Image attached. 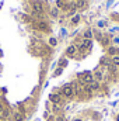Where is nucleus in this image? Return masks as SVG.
<instances>
[{
    "label": "nucleus",
    "instance_id": "obj_1",
    "mask_svg": "<svg viewBox=\"0 0 119 121\" xmlns=\"http://www.w3.org/2000/svg\"><path fill=\"white\" fill-rule=\"evenodd\" d=\"M60 94H62L64 99H69V100H71V99L74 97V90H73V87L70 86V83L64 85V86L60 89Z\"/></svg>",
    "mask_w": 119,
    "mask_h": 121
},
{
    "label": "nucleus",
    "instance_id": "obj_2",
    "mask_svg": "<svg viewBox=\"0 0 119 121\" xmlns=\"http://www.w3.org/2000/svg\"><path fill=\"white\" fill-rule=\"evenodd\" d=\"M91 45H92V41H91V39H83V42H81L77 48H79L80 52H84V51H87V49L91 48Z\"/></svg>",
    "mask_w": 119,
    "mask_h": 121
},
{
    "label": "nucleus",
    "instance_id": "obj_3",
    "mask_svg": "<svg viewBox=\"0 0 119 121\" xmlns=\"http://www.w3.org/2000/svg\"><path fill=\"white\" fill-rule=\"evenodd\" d=\"M32 10H34L36 14H39V16L44 13V7H42V4H41L39 1H35V3L32 4Z\"/></svg>",
    "mask_w": 119,
    "mask_h": 121
},
{
    "label": "nucleus",
    "instance_id": "obj_4",
    "mask_svg": "<svg viewBox=\"0 0 119 121\" xmlns=\"http://www.w3.org/2000/svg\"><path fill=\"white\" fill-rule=\"evenodd\" d=\"M24 120H25L24 113H21V111H14L13 113V121H24Z\"/></svg>",
    "mask_w": 119,
    "mask_h": 121
},
{
    "label": "nucleus",
    "instance_id": "obj_5",
    "mask_svg": "<svg viewBox=\"0 0 119 121\" xmlns=\"http://www.w3.org/2000/svg\"><path fill=\"white\" fill-rule=\"evenodd\" d=\"M76 52H77V47L76 45H69L66 48V55H69V56H73Z\"/></svg>",
    "mask_w": 119,
    "mask_h": 121
},
{
    "label": "nucleus",
    "instance_id": "obj_6",
    "mask_svg": "<svg viewBox=\"0 0 119 121\" xmlns=\"http://www.w3.org/2000/svg\"><path fill=\"white\" fill-rule=\"evenodd\" d=\"M118 52H119V49L116 48V47H108V55L112 58V56H115V55H118Z\"/></svg>",
    "mask_w": 119,
    "mask_h": 121
},
{
    "label": "nucleus",
    "instance_id": "obj_7",
    "mask_svg": "<svg viewBox=\"0 0 119 121\" xmlns=\"http://www.w3.org/2000/svg\"><path fill=\"white\" fill-rule=\"evenodd\" d=\"M10 116H11V111L7 107H4V110L1 111V120H7V118H10Z\"/></svg>",
    "mask_w": 119,
    "mask_h": 121
},
{
    "label": "nucleus",
    "instance_id": "obj_8",
    "mask_svg": "<svg viewBox=\"0 0 119 121\" xmlns=\"http://www.w3.org/2000/svg\"><path fill=\"white\" fill-rule=\"evenodd\" d=\"M90 89H91V91H99V89H101V85H99V82H92L91 85H90Z\"/></svg>",
    "mask_w": 119,
    "mask_h": 121
},
{
    "label": "nucleus",
    "instance_id": "obj_9",
    "mask_svg": "<svg viewBox=\"0 0 119 121\" xmlns=\"http://www.w3.org/2000/svg\"><path fill=\"white\" fill-rule=\"evenodd\" d=\"M62 111V104H56V103H53L52 104V113H55V114H58Z\"/></svg>",
    "mask_w": 119,
    "mask_h": 121
},
{
    "label": "nucleus",
    "instance_id": "obj_10",
    "mask_svg": "<svg viewBox=\"0 0 119 121\" xmlns=\"http://www.w3.org/2000/svg\"><path fill=\"white\" fill-rule=\"evenodd\" d=\"M111 65L115 66V68H119V55H115L111 58Z\"/></svg>",
    "mask_w": 119,
    "mask_h": 121
},
{
    "label": "nucleus",
    "instance_id": "obj_11",
    "mask_svg": "<svg viewBox=\"0 0 119 121\" xmlns=\"http://www.w3.org/2000/svg\"><path fill=\"white\" fill-rule=\"evenodd\" d=\"M102 78H104V76H102V72H99V70H98V72H95V73H94V80H95V82H101V80H102Z\"/></svg>",
    "mask_w": 119,
    "mask_h": 121
},
{
    "label": "nucleus",
    "instance_id": "obj_12",
    "mask_svg": "<svg viewBox=\"0 0 119 121\" xmlns=\"http://www.w3.org/2000/svg\"><path fill=\"white\" fill-rule=\"evenodd\" d=\"M38 27H39V30H42V31L49 30V28H48V24H46L45 21H39V23H38Z\"/></svg>",
    "mask_w": 119,
    "mask_h": 121
},
{
    "label": "nucleus",
    "instance_id": "obj_13",
    "mask_svg": "<svg viewBox=\"0 0 119 121\" xmlns=\"http://www.w3.org/2000/svg\"><path fill=\"white\" fill-rule=\"evenodd\" d=\"M83 38H84V39H91V38H92V31L91 30H86L84 31V34H83Z\"/></svg>",
    "mask_w": 119,
    "mask_h": 121
},
{
    "label": "nucleus",
    "instance_id": "obj_14",
    "mask_svg": "<svg viewBox=\"0 0 119 121\" xmlns=\"http://www.w3.org/2000/svg\"><path fill=\"white\" fill-rule=\"evenodd\" d=\"M86 4H87L86 0H77L76 1V7L77 9H83V7H86Z\"/></svg>",
    "mask_w": 119,
    "mask_h": 121
},
{
    "label": "nucleus",
    "instance_id": "obj_15",
    "mask_svg": "<svg viewBox=\"0 0 119 121\" xmlns=\"http://www.w3.org/2000/svg\"><path fill=\"white\" fill-rule=\"evenodd\" d=\"M49 45H51V47H56V45H58V39H56L55 37H51V38H49Z\"/></svg>",
    "mask_w": 119,
    "mask_h": 121
},
{
    "label": "nucleus",
    "instance_id": "obj_16",
    "mask_svg": "<svg viewBox=\"0 0 119 121\" xmlns=\"http://www.w3.org/2000/svg\"><path fill=\"white\" fill-rule=\"evenodd\" d=\"M51 16H52V17H58V16H59V9L53 7V9L51 10Z\"/></svg>",
    "mask_w": 119,
    "mask_h": 121
},
{
    "label": "nucleus",
    "instance_id": "obj_17",
    "mask_svg": "<svg viewBox=\"0 0 119 121\" xmlns=\"http://www.w3.org/2000/svg\"><path fill=\"white\" fill-rule=\"evenodd\" d=\"M101 42H102V45L104 47H108V44H109V39L107 38V37H101V39H99Z\"/></svg>",
    "mask_w": 119,
    "mask_h": 121
},
{
    "label": "nucleus",
    "instance_id": "obj_18",
    "mask_svg": "<svg viewBox=\"0 0 119 121\" xmlns=\"http://www.w3.org/2000/svg\"><path fill=\"white\" fill-rule=\"evenodd\" d=\"M56 9H64V1L63 0H56Z\"/></svg>",
    "mask_w": 119,
    "mask_h": 121
},
{
    "label": "nucleus",
    "instance_id": "obj_19",
    "mask_svg": "<svg viewBox=\"0 0 119 121\" xmlns=\"http://www.w3.org/2000/svg\"><path fill=\"white\" fill-rule=\"evenodd\" d=\"M79 21H80V16H79V14H76V16L71 18V24H77Z\"/></svg>",
    "mask_w": 119,
    "mask_h": 121
},
{
    "label": "nucleus",
    "instance_id": "obj_20",
    "mask_svg": "<svg viewBox=\"0 0 119 121\" xmlns=\"http://www.w3.org/2000/svg\"><path fill=\"white\" fill-rule=\"evenodd\" d=\"M66 65H67V59H60L59 60V68H62V69H63Z\"/></svg>",
    "mask_w": 119,
    "mask_h": 121
},
{
    "label": "nucleus",
    "instance_id": "obj_21",
    "mask_svg": "<svg viewBox=\"0 0 119 121\" xmlns=\"http://www.w3.org/2000/svg\"><path fill=\"white\" fill-rule=\"evenodd\" d=\"M62 72H63V69H62V68H58V69L55 70V73H53V76H59V75H62Z\"/></svg>",
    "mask_w": 119,
    "mask_h": 121
},
{
    "label": "nucleus",
    "instance_id": "obj_22",
    "mask_svg": "<svg viewBox=\"0 0 119 121\" xmlns=\"http://www.w3.org/2000/svg\"><path fill=\"white\" fill-rule=\"evenodd\" d=\"M23 18H24V20H25L27 23H30V21H31V18L28 17V16H27V14H23Z\"/></svg>",
    "mask_w": 119,
    "mask_h": 121
},
{
    "label": "nucleus",
    "instance_id": "obj_23",
    "mask_svg": "<svg viewBox=\"0 0 119 121\" xmlns=\"http://www.w3.org/2000/svg\"><path fill=\"white\" fill-rule=\"evenodd\" d=\"M98 27H99V28L105 27V23H104V21H98Z\"/></svg>",
    "mask_w": 119,
    "mask_h": 121
},
{
    "label": "nucleus",
    "instance_id": "obj_24",
    "mask_svg": "<svg viewBox=\"0 0 119 121\" xmlns=\"http://www.w3.org/2000/svg\"><path fill=\"white\" fill-rule=\"evenodd\" d=\"M44 118H45V120H48V118H49V113H48V111H45V113H44Z\"/></svg>",
    "mask_w": 119,
    "mask_h": 121
},
{
    "label": "nucleus",
    "instance_id": "obj_25",
    "mask_svg": "<svg viewBox=\"0 0 119 121\" xmlns=\"http://www.w3.org/2000/svg\"><path fill=\"white\" fill-rule=\"evenodd\" d=\"M3 110H4V106L0 103V117H1V111H3Z\"/></svg>",
    "mask_w": 119,
    "mask_h": 121
},
{
    "label": "nucleus",
    "instance_id": "obj_26",
    "mask_svg": "<svg viewBox=\"0 0 119 121\" xmlns=\"http://www.w3.org/2000/svg\"><path fill=\"white\" fill-rule=\"evenodd\" d=\"M114 42H115V44H118V45H119V38H118V37H115V38H114Z\"/></svg>",
    "mask_w": 119,
    "mask_h": 121
},
{
    "label": "nucleus",
    "instance_id": "obj_27",
    "mask_svg": "<svg viewBox=\"0 0 119 121\" xmlns=\"http://www.w3.org/2000/svg\"><path fill=\"white\" fill-rule=\"evenodd\" d=\"M73 121H84V120H83V118H74Z\"/></svg>",
    "mask_w": 119,
    "mask_h": 121
},
{
    "label": "nucleus",
    "instance_id": "obj_28",
    "mask_svg": "<svg viewBox=\"0 0 119 121\" xmlns=\"http://www.w3.org/2000/svg\"><path fill=\"white\" fill-rule=\"evenodd\" d=\"M116 121H119V113H118V116H116V118H115Z\"/></svg>",
    "mask_w": 119,
    "mask_h": 121
},
{
    "label": "nucleus",
    "instance_id": "obj_29",
    "mask_svg": "<svg viewBox=\"0 0 119 121\" xmlns=\"http://www.w3.org/2000/svg\"><path fill=\"white\" fill-rule=\"evenodd\" d=\"M63 1H64V3H66V1H67V0H63Z\"/></svg>",
    "mask_w": 119,
    "mask_h": 121
}]
</instances>
